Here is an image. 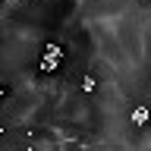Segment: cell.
<instances>
[{
    "instance_id": "cell-1",
    "label": "cell",
    "mask_w": 151,
    "mask_h": 151,
    "mask_svg": "<svg viewBox=\"0 0 151 151\" xmlns=\"http://www.w3.org/2000/svg\"><path fill=\"white\" fill-rule=\"evenodd\" d=\"M60 60H63V47L57 44V41L44 44V57H41V73H54L57 66H60Z\"/></svg>"
},
{
    "instance_id": "cell-2",
    "label": "cell",
    "mask_w": 151,
    "mask_h": 151,
    "mask_svg": "<svg viewBox=\"0 0 151 151\" xmlns=\"http://www.w3.org/2000/svg\"><path fill=\"white\" fill-rule=\"evenodd\" d=\"M145 120H148V104H139V107L132 110V123H135V126H145Z\"/></svg>"
},
{
    "instance_id": "cell-3",
    "label": "cell",
    "mask_w": 151,
    "mask_h": 151,
    "mask_svg": "<svg viewBox=\"0 0 151 151\" xmlns=\"http://www.w3.org/2000/svg\"><path fill=\"white\" fill-rule=\"evenodd\" d=\"M94 88H98L94 76H85V79H82V91H94Z\"/></svg>"
},
{
    "instance_id": "cell-4",
    "label": "cell",
    "mask_w": 151,
    "mask_h": 151,
    "mask_svg": "<svg viewBox=\"0 0 151 151\" xmlns=\"http://www.w3.org/2000/svg\"><path fill=\"white\" fill-rule=\"evenodd\" d=\"M3 94H6V88H3V85H0V98H3Z\"/></svg>"
}]
</instances>
